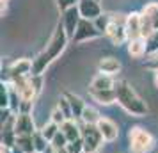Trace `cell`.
I'll list each match as a JSON object with an SVG mask.
<instances>
[{
	"instance_id": "cell-5",
	"label": "cell",
	"mask_w": 158,
	"mask_h": 153,
	"mask_svg": "<svg viewBox=\"0 0 158 153\" xmlns=\"http://www.w3.org/2000/svg\"><path fill=\"white\" fill-rule=\"evenodd\" d=\"M82 139H84V151L85 153H96L103 144V135L100 134L96 125H85L82 130Z\"/></svg>"
},
{
	"instance_id": "cell-12",
	"label": "cell",
	"mask_w": 158,
	"mask_h": 153,
	"mask_svg": "<svg viewBox=\"0 0 158 153\" xmlns=\"http://www.w3.org/2000/svg\"><path fill=\"white\" fill-rule=\"evenodd\" d=\"M89 96H91L96 103H100V105H112V103H117L115 87L114 89H103V91L89 89Z\"/></svg>"
},
{
	"instance_id": "cell-30",
	"label": "cell",
	"mask_w": 158,
	"mask_h": 153,
	"mask_svg": "<svg viewBox=\"0 0 158 153\" xmlns=\"http://www.w3.org/2000/svg\"><path fill=\"white\" fill-rule=\"evenodd\" d=\"M57 107L60 110H62V114L66 116V119H73V112H71V107H69V102L66 100V96L62 95V98L59 100V103H57Z\"/></svg>"
},
{
	"instance_id": "cell-6",
	"label": "cell",
	"mask_w": 158,
	"mask_h": 153,
	"mask_svg": "<svg viewBox=\"0 0 158 153\" xmlns=\"http://www.w3.org/2000/svg\"><path fill=\"white\" fill-rule=\"evenodd\" d=\"M100 36H101V32L96 29L94 22L82 18L78 27H77V32L73 36V41L75 43H84V41H91V39H96V37H100Z\"/></svg>"
},
{
	"instance_id": "cell-32",
	"label": "cell",
	"mask_w": 158,
	"mask_h": 153,
	"mask_svg": "<svg viewBox=\"0 0 158 153\" xmlns=\"http://www.w3.org/2000/svg\"><path fill=\"white\" fill-rule=\"evenodd\" d=\"M66 150H68L69 153H84V139H78V141L69 142Z\"/></svg>"
},
{
	"instance_id": "cell-3",
	"label": "cell",
	"mask_w": 158,
	"mask_h": 153,
	"mask_svg": "<svg viewBox=\"0 0 158 153\" xmlns=\"http://www.w3.org/2000/svg\"><path fill=\"white\" fill-rule=\"evenodd\" d=\"M128 137H130V153H149L153 144H155V137L142 126L130 128Z\"/></svg>"
},
{
	"instance_id": "cell-10",
	"label": "cell",
	"mask_w": 158,
	"mask_h": 153,
	"mask_svg": "<svg viewBox=\"0 0 158 153\" xmlns=\"http://www.w3.org/2000/svg\"><path fill=\"white\" fill-rule=\"evenodd\" d=\"M15 132L16 135H34L37 130L32 114H18L15 119Z\"/></svg>"
},
{
	"instance_id": "cell-17",
	"label": "cell",
	"mask_w": 158,
	"mask_h": 153,
	"mask_svg": "<svg viewBox=\"0 0 158 153\" xmlns=\"http://www.w3.org/2000/svg\"><path fill=\"white\" fill-rule=\"evenodd\" d=\"M114 87H115L114 77L105 75V73H98L93 80H91V86H89V89H96V91H103V89H114Z\"/></svg>"
},
{
	"instance_id": "cell-2",
	"label": "cell",
	"mask_w": 158,
	"mask_h": 153,
	"mask_svg": "<svg viewBox=\"0 0 158 153\" xmlns=\"http://www.w3.org/2000/svg\"><path fill=\"white\" fill-rule=\"evenodd\" d=\"M115 93H117V103L128 112L130 116L142 117L148 114V105L140 96L135 93V89L128 82H117L115 84Z\"/></svg>"
},
{
	"instance_id": "cell-33",
	"label": "cell",
	"mask_w": 158,
	"mask_h": 153,
	"mask_svg": "<svg viewBox=\"0 0 158 153\" xmlns=\"http://www.w3.org/2000/svg\"><path fill=\"white\" fill-rule=\"evenodd\" d=\"M78 2H80V0H57V6H59V9L64 13V11H68V9L77 7V6H78Z\"/></svg>"
},
{
	"instance_id": "cell-18",
	"label": "cell",
	"mask_w": 158,
	"mask_h": 153,
	"mask_svg": "<svg viewBox=\"0 0 158 153\" xmlns=\"http://www.w3.org/2000/svg\"><path fill=\"white\" fill-rule=\"evenodd\" d=\"M128 53L133 59L144 57V55H146V39H144V37L130 39V41H128Z\"/></svg>"
},
{
	"instance_id": "cell-27",
	"label": "cell",
	"mask_w": 158,
	"mask_h": 153,
	"mask_svg": "<svg viewBox=\"0 0 158 153\" xmlns=\"http://www.w3.org/2000/svg\"><path fill=\"white\" fill-rule=\"evenodd\" d=\"M59 132H60V126H59V125H55L53 121H48V123L41 128V134H43L44 137H46V141H50V142L53 141V137L57 135Z\"/></svg>"
},
{
	"instance_id": "cell-31",
	"label": "cell",
	"mask_w": 158,
	"mask_h": 153,
	"mask_svg": "<svg viewBox=\"0 0 158 153\" xmlns=\"http://www.w3.org/2000/svg\"><path fill=\"white\" fill-rule=\"evenodd\" d=\"M50 121H53V123L59 125V126H62V123H64V121H68V119H66V116L62 114V110L59 109V107H55V109L52 110Z\"/></svg>"
},
{
	"instance_id": "cell-24",
	"label": "cell",
	"mask_w": 158,
	"mask_h": 153,
	"mask_svg": "<svg viewBox=\"0 0 158 153\" xmlns=\"http://www.w3.org/2000/svg\"><path fill=\"white\" fill-rule=\"evenodd\" d=\"M142 13H146V15L149 16L155 30H158V2H149V4H146L144 9H142Z\"/></svg>"
},
{
	"instance_id": "cell-23",
	"label": "cell",
	"mask_w": 158,
	"mask_h": 153,
	"mask_svg": "<svg viewBox=\"0 0 158 153\" xmlns=\"http://www.w3.org/2000/svg\"><path fill=\"white\" fill-rule=\"evenodd\" d=\"M146 55H158V30H155L148 39H146Z\"/></svg>"
},
{
	"instance_id": "cell-37",
	"label": "cell",
	"mask_w": 158,
	"mask_h": 153,
	"mask_svg": "<svg viewBox=\"0 0 158 153\" xmlns=\"http://www.w3.org/2000/svg\"><path fill=\"white\" fill-rule=\"evenodd\" d=\"M84 153H85V151H84Z\"/></svg>"
},
{
	"instance_id": "cell-26",
	"label": "cell",
	"mask_w": 158,
	"mask_h": 153,
	"mask_svg": "<svg viewBox=\"0 0 158 153\" xmlns=\"http://www.w3.org/2000/svg\"><path fill=\"white\" fill-rule=\"evenodd\" d=\"M110 23H112V15H107V13H103L100 18H96V20H94V25H96V29L100 30L101 34H107Z\"/></svg>"
},
{
	"instance_id": "cell-16",
	"label": "cell",
	"mask_w": 158,
	"mask_h": 153,
	"mask_svg": "<svg viewBox=\"0 0 158 153\" xmlns=\"http://www.w3.org/2000/svg\"><path fill=\"white\" fill-rule=\"evenodd\" d=\"M60 132H62L66 137H68V141H69V142L82 139V128L78 126L77 119H68V121H64V123H62V126H60Z\"/></svg>"
},
{
	"instance_id": "cell-19",
	"label": "cell",
	"mask_w": 158,
	"mask_h": 153,
	"mask_svg": "<svg viewBox=\"0 0 158 153\" xmlns=\"http://www.w3.org/2000/svg\"><path fill=\"white\" fill-rule=\"evenodd\" d=\"M15 146L18 150H22L23 153H36V146H34V137L32 135H18Z\"/></svg>"
},
{
	"instance_id": "cell-8",
	"label": "cell",
	"mask_w": 158,
	"mask_h": 153,
	"mask_svg": "<svg viewBox=\"0 0 158 153\" xmlns=\"http://www.w3.org/2000/svg\"><path fill=\"white\" fill-rule=\"evenodd\" d=\"M30 75H32V59H27V57H22L18 61H15L7 70L9 80L18 79V77H30Z\"/></svg>"
},
{
	"instance_id": "cell-14",
	"label": "cell",
	"mask_w": 158,
	"mask_h": 153,
	"mask_svg": "<svg viewBox=\"0 0 158 153\" xmlns=\"http://www.w3.org/2000/svg\"><path fill=\"white\" fill-rule=\"evenodd\" d=\"M121 62H119V59L115 57H103L98 62V70L100 73H105V75H110V77H114L117 73L121 71Z\"/></svg>"
},
{
	"instance_id": "cell-28",
	"label": "cell",
	"mask_w": 158,
	"mask_h": 153,
	"mask_svg": "<svg viewBox=\"0 0 158 153\" xmlns=\"http://www.w3.org/2000/svg\"><path fill=\"white\" fill-rule=\"evenodd\" d=\"M50 144H52V148H53L55 151H59V150H64V148H68L69 141H68V137H66L62 132H59L57 135L53 137V141H52Z\"/></svg>"
},
{
	"instance_id": "cell-4",
	"label": "cell",
	"mask_w": 158,
	"mask_h": 153,
	"mask_svg": "<svg viewBox=\"0 0 158 153\" xmlns=\"http://www.w3.org/2000/svg\"><path fill=\"white\" fill-rule=\"evenodd\" d=\"M124 23H126V16L124 15H112V23H110V27L107 30V37L115 46H121L123 43L128 41V34H126V29H124Z\"/></svg>"
},
{
	"instance_id": "cell-29",
	"label": "cell",
	"mask_w": 158,
	"mask_h": 153,
	"mask_svg": "<svg viewBox=\"0 0 158 153\" xmlns=\"http://www.w3.org/2000/svg\"><path fill=\"white\" fill-rule=\"evenodd\" d=\"M0 107H2V110L9 109V86L6 82H2V86H0Z\"/></svg>"
},
{
	"instance_id": "cell-9",
	"label": "cell",
	"mask_w": 158,
	"mask_h": 153,
	"mask_svg": "<svg viewBox=\"0 0 158 153\" xmlns=\"http://www.w3.org/2000/svg\"><path fill=\"white\" fill-rule=\"evenodd\" d=\"M80 20H82V16H80L78 7H71V9H68V11L62 13V20H60V23L64 25V29H66V32H68L69 39H73V36H75Z\"/></svg>"
},
{
	"instance_id": "cell-35",
	"label": "cell",
	"mask_w": 158,
	"mask_h": 153,
	"mask_svg": "<svg viewBox=\"0 0 158 153\" xmlns=\"http://www.w3.org/2000/svg\"><path fill=\"white\" fill-rule=\"evenodd\" d=\"M7 6H9V0H0V13H2V16L7 13Z\"/></svg>"
},
{
	"instance_id": "cell-1",
	"label": "cell",
	"mask_w": 158,
	"mask_h": 153,
	"mask_svg": "<svg viewBox=\"0 0 158 153\" xmlns=\"http://www.w3.org/2000/svg\"><path fill=\"white\" fill-rule=\"evenodd\" d=\"M68 41H69V36H68V32H66L64 25L59 22L57 25H55V30H53V34H52L50 41L44 46V50H41L36 57L32 59V75H43V73L48 70V66H50L55 59L60 57V53L66 50Z\"/></svg>"
},
{
	"instance_id": "cell-7",
	"label": "cell",
	"mask_w": 158,
	"mask_h": 153,
	"mask_svg": "<svg viewBox=\"0 0 158 153\" xmlns=\"http://www.w3.org/2000/svg\"><path fill=\"white\" fill-rule=\"evenodd\" d=\"M77 7H78L80 16H82L84 20L94 22L96 18H100V16L103 15V9H101L100 0H80Z\"/></svg>"
},
{
	"instance_id": "cell-13",
	"label": "cell",
	"mask_w": 158,
	"mask_h": 153,
	"mask_svg": "<svg viewBox=\"0 0 158 153\" xmlns=\"http://www.w3.org/2000/svg\"><path fill=\"white\" fill-rule=\"evenodd\" d=\"M124 29H126V34H128V41L130 39L142 37L140 36V13H130V15H126Z\"/></svg>"
},
{
	"instance_id": "cell-20",
	"label": "cell",
	"mask_w": 158,
	"mask_h": 153,
	"mask_svg": "<svg viewBox=\"0 0 158 153\" xmlns=\"http://www.w3.org/2000/svg\"><path fill=\"white\" fill-rule=\"evenodd\" d=\"M7 84V82H6ZM9 86V110L11 112H20V105H22V96L16 91V87L13 84H7Z\"/></svg>"
},
{
	"instance_id": "cell-22",
	"label": "cell",
	"mask_w": 158,
	"mask_h": 153,
	"mask_svg": "<svg viewBox=\"0 0 158 153\" xmlns=\"http://www.w3.org/2000/svg\"><path fill=\"white\" fill-rule=\"evenodd\" d=\"M155 32V27H153V22H151V18L146 13H140V36L144 39H148Z\"/></svg>"
},
{
	"instance_id": "cell-34",
	"label": "cell",
	"mask_w": 158,
	"mask_h": 153,
	"mask_svg": "<svg viewBox=\"0 0 158 153\" xmlns=\"http://www.w3.org/2000/svg\"><path fill=\"white\" fill-rule=\"evenodd\" d=\"M148 68H149V70H153V71H156L158 70V55H153V57L149 59V61H148Z\"/></svg>"
},
{
	"instance_id": "cell-25",
	"label": "cell",
	"mask_w": 158,
	"mask_h": 153,
	"mask_svg": "<svg viewBox=\"0 0 158 153\" xmlns=\"http://www.w3.org/2000/svg\"><path fill=\"white\" fill-rule=\"evenodd\" d=\"M34 146H36V153H44L48 148H50V141H46V137H44L43 134H41V130H37L34 135Z\"/></svg>"
},
{
	"instance_id": "cell-11",
	"label": "cell",
	"mask_w": 158,
	"mask_h": 153,
	"mask_svg": "<svg viewBox=\"0 0 158 153\" xmlns=\"http://www.w3.org/2000/svg\"><path fill=\"white\" fill-rule=\"evenodd\" d=\"M96 126H98L100 134L103 135V141L105 142H114L115 139L119 137V126H117V123H114L108 117H101Z\"/></svg>"
},
{
	"instance_id": "cell-15",
	"label": "cell",
	"mask_w": 158,
	"mask_h": 153,
	"mask_svg": "<svg viewBox=\"0 0 158 153\" xmlns=\"http://www.w3.org/2000/svg\"><path fill=\"white\" fill-rule=\"evenodd\" d=\"M66 100L69 102V107H71V112H73V119H82V114H84V110H85V102L80 98L78 95H75V93H64Z\"/></svg>"
},
{
	"instance_id": "cell-36",
	"label": "cell",
	"mask_w": 158,
	"mask_h": 153,
	"mask_svg": "<svg viewBox=\"0 0 158 153\" xmlns=\"http://www.w3.org/2000/svg\"><path fill=\"white\" fill-rule=\"evenodd\" d=\"M153 80H155V86L158 87V70L155 71V77H153Z\"/></svg>"
},
{
	"instance_id": "cell-21",
	"label": "cell",
	"mask_w": 158,
	"mask_h": 153,
	"mask_svg": "<svg viewBox=\"0 0 158 153\" xmlns=\"http://www.w3.org/2000/svg\"><path fill=\"white\" fill-rule=\"evenodd\" d=\"M101 119L100 112L94 109V107H91V105H87L85 110H84V114H82V123L84 125H98V121Z\"/></svg>"
}]
</instances>
